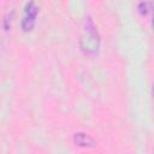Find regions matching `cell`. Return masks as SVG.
Masks as SVG:
<instances>
[{"instance_id": "1", "label": "cell", "mask_w": 154, "mask_h": 154, "mask_svg": "<svg viewBox=\"0 0 154 154\" xmlns=\"http://www.w3.org/2000/svg\"><path fill=\"white\" fill-rule=\"evenodd\" d=\"M100 45H101V38L97 28L93 22V19L88 17L85 19L83 31L79 36V49L84 55L95 57L100 51Z\"/></svg>"}, {"instance_id": "2", "label": "cell", "mask_w": 154, "mask_h": 154, "mask_svg": "<svg viewBox=\"0 0 154 154\" xmlns=\"http://www.w3.org/2000/svg\"><path fill=\"white\" fill-rule=\"evenodd\" d=\"M38 16V6L36 5V2L34 0H30L26 2L24 11H23V16L20 19V28L22 31L24 32H29L34 29L35 24H36V19Z\"/></svg>"}, {"instance_id": "3", "label": "cell", "mask_w": 154, "mask_h": 154, "mask_svg": "<svg viewBox=\"0 0 154 154\" xmlns=\"http://www.w3.org/2000/svg\"><path fill=\"white\" fill-rule=\"evenodd\" d=\"M73 143L82 148H95L96 147V141L90 135L82 132V131L73 134Z\"/></svg>"}, {"instance_id": "4", "label": "cell", "mask_w": 154, "mask_h": 154, "mask_svg": "<svg viewBox=\"0 0 154 154\" xmlns=\"http://www.w3.org/2000/svg\"><path fill=\"white\" fill-rule=\"evenodd\" d=\"M137 10H138L141 16L148 17L152 13V4L149 1H141L138 4V6H137Z\"/></svg>"}, {"instance_id": "5", "label": "cell", "mask_w": 154, "mask_h": 154, "mask_svg": "<svg viewBox=\"0 0 154 154\" xmlns=\"http://www.w3.org/2000/svg\"><path fill=\"white\" fill-rule=\"evenodd\" d=\"M12 17H13V12L11 13V16H10V13L5 17V19H4V29L7 31L10 28H11V22H12Z\"/></svg>"}]
</instances>
